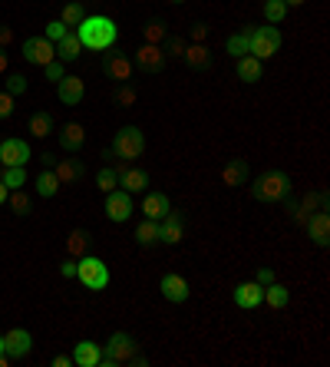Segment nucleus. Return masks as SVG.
Listing matches in <instances>:
<instances>
[{"mask_svg":"<svg viewBox=\"0 0 330 367\" xmlns=\"http://www.w3.org/2000/svg\"><path fill=\"white\" fill-rule=\"evenodd\" d=\"M159 291H162V298L172 301V305H182V301H189V281L182 278V275H175V271H169V275H162L159 281Z\"/></svg>","mask_w":330,"mask_h":367,"instance_id":"14","label":"nucleus"},{"mask_svg":"<svg viewBox=\"0 0 330 367\" xmlns=\"http://www.w3.org/2000/svg\"><path fill=\"white\" fill-rule=\"evenodd\" d=\"M169 4H175V7H179V4H182V0H169Z\"/></svg>","mask_w":330,"mask_h":367,"instance_id":"55","label":"nucleus"},{"mask_svg":"<svg viewBox=\"0 0 330 367\" xmlns=\"http://www.w3.org/2000/svg\"><path fill=\"white\" fill-rule=\"evenodd\" d=\"M83 7H79V4H66L63 7V13H60V20H63L66 27H79V23H83Z\"/></svg>","mask_w":330,"mask_h":367,"instance_id":"38","label":"nucleus"},{"mask_svg":"<svg viewBox=\"0 0 330 367\" xmlns=\"http://www.w3.org/2000/svg\"><path fill=\"white\" fill-rule=\"evenodd\" d=\"M86 143V129L79 123H66L63 129H60V146H63L66 153H79Z\"/></svg>","mask_w":330,"mask_h":367,"instance_id":"23","label":"nucleus"},{"mask_svg":"<svg viewBox=\"0 0 330 367\" xmlns=\"http://www.w3.org/2000/svg\"><path fill=\"white\" fill-rule=\"evenodd\" d=\"M136 242L139 245H155L159 242V222H155V219H142V222L136 225Z\"/></svg>","mask_w":330,"mask_h":367,"instance_id":"32","label":"nucleus"},{"mask_svg":"<svg viewBox=\"0 0 330 367\" xmlns=\"http://www.w3.org/2000/svg\"><path fill=\"white\" fill-rule=\"evenodd\" d=\"M0 182L7 185V189H23V185H27V169H23V165H4Z\"/></svg>","mask_w":330,"mask_h":367,"instance_id":"33","label":"nucleus"},{"mask_svg":"<svg viewBox=\"0 0 330 367\" xmlns=\"http://www.w3.org/2000/svg\"><path fill=\"white\" fill-rule=\"evenodd\" d=\"M30 351H33V338H30V331H23V328H10L7 334H4V354H7L10 361L27 358Z\"/></svg>","mask_w":330,"mask_h":367,"instance_id":"10","label":"nucleus"},{"mask_svg":"<svg viewBox=\"0 0 330 367\" xmlns=\"http://www.w3.org/2000/svg\"><path fill=\"white\" fill-rule=\"evenodd\" d=\"M185 40L182 37H165V57H185Z\"/></svg>","mask_w":330,"mask_h":367,"instance_id":"42","label":"nucleus"},{"mask_svg":"<svg viewBox=\"0 0 330 367\" xmlns=\"http://www.w3.org/2000/svg\"><path fill=\"white\" fill-rule=\"evenodd\" d=\"M182 239H185V219H182V212H175V209H169V212L159 219V242L165 245H179Z\"/></svg>","mask_w":330,"mask_h":367,"instance_id":"11","label":"nucleus"},{"mask_svg":"<svg viewBox=\"0 0 330 367\" xmlns=\"http://www.w3.org/2000/svg\"><path fill=\"white\" fill-rule=\"evenodd\" d=\"M142 33H145V43H162V40L169 37V30H165L162 20H149V23L142 27Z\"/></svg>","mask_w":330,"mask_h":367,"instance_id":"37","label":"nucleus"},{"mask_svg":"<svg viewBox=\"0 0 330 367\" xmlns=\"http://www.w3.org/2000/svg\"><path fill=\"white\" fill-rule=\"evenodd\" d=\"M57 97H60V103H63V106H79V103H83V97H86L83 77H66V73H63V80L57 83Z\"/></svg>","mask_w":330,"mask_h":367,"instance_id":"16","label":"nucleus"},{"mask_svg":"<svg viewBox=\"0 0 330 367\" xmlns=\"http://www.w3.org/2000/svg\"><path fill=\"white\" fill-rule=\"evenodd\" d=\"M231 298H235V305L241 311H255L264 301V285H258V281H241V285L231 291Z\"/></svg>","mask_w":330,"mask_h":367,"instance_id":"15","label":"nucleus"},{"mask_svg":"<svg viewBox=\"0 0 330 367\" xmlns=\"http://www.w3.org/2000/svg\"><path fill=\"white\" fill-rule=\"evenodd\" d=\"M136 351H139V344L132 341V334H126V331H116L113 338L103 344V358H99V367L129 364V361L136 358Z\"/></svg>","mask_w":330,"mask_h":367,"instance_id":"3","label":"nucleus"},{"mask_svg":"<svg viewBox=\"0 0 330 367\" xmlns=\"http://www.w3.org/2000/svg\"><path fill=\"white\" fill-rule=\"evenodd\" d=\"M99 358H103V348L96 341H79L73 348V364L76 367H99Z\"/></svg>","mask_w":330,"mask_h":367,"instance_id":"21","label":"nucleus"},{"mask_svg":"<svg viewBox=\"0 0 330 367\" xmlns=\"http://www.w3.org/2000/svg\"><path fill=\"white\" fill-rule=\"evenodd\" d=\"M287 195H291V175L281 169H268L251 185V199H258V202H287Z\"/></svg>","mask_w":330,"mask_h":367,"instance_id":"2","label":"nucleus"},{"mask_svg":"<svg viewBox=\"0 0 330 367\" xmlns=\"http://www.w3.org/2000/svg\"><path fill=\"white\" fill-rule=\"evenodd\" d=\"M37 192L43 195V199H53V195L60 192V179H57V172H53L50 165L37 175Z\"/></svg>","mask_w":330,"mask_h":367,"instance_id":"31","label":"nucleus"},{"mask_svg":"<svg viewBox=\"0 0 330 367\" xmlns=\"http://www.w3.org/2000/svg\"><path fill=\"white\" fill-rule=\"evenodd\" d=\"M7 93L10 97H23L27 93V77L23 73H7Z\"/></svg>","mask_w":330,"mask_h":367,"instance_id":"40","label":"nucleus"},{"mask_svg":"<svg viewBox=\"0 0 330 367\" xmlns=\"http://www.w3.org/2000/svg\"><path fill=\"white\" fill-rule=\"evenodd\" d=\"M7 70H10V53L0 50V73H7Z\"/></svg>","mask_w":330,"mask_h":367,"instance_id":"51","label":"nucleus"},{"mask_svg":"<svg viewBox=\"0 0 330 367\" xmlns=\"http://www.w3.org/2000/svg\"><path fill=\"white\" fill-rule=\"evenodd\" d=\"M317 209H327V192H307L301 202H287V212L294 215L297 225H307Z\"/></svg>","mask_w":330,"mask_h":367,"instance_id":"8","label":"nucleus"},{"mask_svg":"<svg viewBox=\"0 0 330 367\" xmlns=\"http://www.w3.org/2000/svg\"><path fill=\"white\" fill-rule=\"evenodd\" d=\"M116 103H119V106H136V89H132L129 83H119V89H116Z\"/></svg>","mask_w":330,"mask_h":367,"instance_id":"43","label":"nucleus"},{"mask_svg":"<svg viewBox=\"0 0 330 367\" xmlns=\"http://www.w3.org/2000/svg\"><path fill=\"white\" fill-rule=\"evenodd\" d=\"M86 248H89V232H83V229L70 232V239H66V251H70L73 258H79V255H86Z\"/></svg>","mask_w":330,"mask_h":367,"instance_id":"34","label":"nucleus"},{"mask_svg":"<svg viewBox=\"0 0 330 367\" xmlns=\"http://www.w3.org/2000/svg\"><path fill=\"white\" fill-rule=\"evenodd\" d=\"M27 133L37 136V139H47V136L53 133V116H50V113H33V116L27 119Z\"/></svg>","mask_w":330,"mask_h":367,"instance_id":"30","label":"nucleus"},{"mask_svg":"<svg viewBox=\"0 0 330 367\" xmlns=\"http://www.w3.org/2000/svg\"><path fill=\"white\" fill-rule=\"evenodd\" d=\"M7 195H10V189H7V185H4V182H0V205L7 202Z\"/></svg>","mask_w":330,"mask_h":367,"instance_id":"52","label":"nucleus"},{"mask_svg":"<svg viewBox=\"0 0 330 367\" xmlns=\"http://www.w3.org/2000/svg\"><path fill=\"white\" fill-rule=\"evenodd\" d=\"M185 63H189L192 70H208L211 67V53H208L205 43H192V47H185Z\"/></svg>","mask_w":330,"mask_h":367,"instance_id":"28","label":"nucleus"},{"mask_svg":"<svg viewBox=\"0 0 330 367\" xmlns=\"http://www.w3.org/2000/svg\"><path fill=\"white\" fill-rule=\"evenodd\" d=\"M0 354H4V334H0Z\"/></svg>","mask_w":330,"mask_h":367,"instance_id":"54","label":"nucleus"},{"mask_svg":"<svg viewBox=\"0 0 330 367\" xmlns=\"http://www.w3.org/2000/svg\"><path fill=\"white\" fill-rule=\"evenodd\" d=\"M76 278L83 281L89 291H103L109 285V268H106L103 258L96 255H79L76 258Z\"/></svg>","mask_w":330,"mask_h":367,"instance_id":"4","label":"nucleus"},{"mask_svg":"<svg viewBox=\"0 0 330 367\" xmlns=\"http://www.w3.org/2000/svg\"><path fill=\"white\" fill-rule=\"evenodd\" d=\"M13 43V30L10 27H0V50H7Z\"/></svg>","mask_w":330,"mask_h":367,"instance_id":"48","label":"nucleus"},{"mask_svg":"<svg viewBox=\"0 0 330 367\" xmlns=\"http://www.w3.org/2000/svg\"><path fill=\"white\" fill-rule=\"evenodd\" d=\"M116 179L126 192H145L149 189V172L145 169H136V165H126V169H116Z\"/></svg>","mask_w":330,"mask_h":367,"instance_id":"19","label":"nucleus"},{"mask_svg":"<svg viewBox=\"0 0 330 367\" xmlns=\"http://www.w3.org/2000/svg\"><path fill=\"white\" fill-rule=\"evenodd\" d=\"M53 172H57L60 185H73L83 179V163L79 159H53V165H50Z\"/></svg>","mask_w":330,"mask_h":367,"instance_id":"20","label":"nucleus"},{"mask_svg":"<svg viewBox=\"0 0 330 367\" xmlns=\"http://www.w3.org/2000/svg\"><path fill=\"white\" fill-rule=\"evenodd\" d=\"M287 301H291V291L284 288L281 281L264 285V301H261V305H268V308H274V311H281V308H287Z\"/></svg>","mask_w":330,"mask_h":367,"instance_id":"25","label":"nucleus"},{"mask_svg":"<svg viewBox=\"0 0 330 367\" xmlns=\"http://www.w3.org/2000/svg\"><path fill=\"white\" fill-rule=\"evenodd\" d=\"M7 202H10V209H13L17 215H30V209H33V205H30V195L23 192V189H10Z\"/></svg>","mask_w":330,"mask_h":367,"instance_id":"36","label":"nucleus"},{"mask_svg":"<svg viewBox=\"0 0 330 367\" xmlns=\"http://www.w3.org/2000/svg\"><path fill=\"white\" fill-rule=\"evenodd\" d=\"M132 199L126 189H113V192H106V215H109V222H129L132 219Z\"/></svg>","mask_w":330,"mask_h":367,"instance_id":"9","label":"nucleus"},{"mask_svg":"<svg viewBox=\"0 0 330 367\" xmlns=\"http://www.w3.org/2000/svg\"><path fill=\"white\" fill-rule=\"evenodd\" d=\"M281 50V30L277 27H251V43H248V53L255 60H271L274 53Z\"/></svg>","mask_w":330,"mask_h":367,"instance_id":"6","label":"nucleus"},{"mask_svg":"<svg viewBox=\"0 0 330 367\" xmlns=\"http://www.w3.org/2000/svg\"><path fill=\"white\" fill-rule=\"evenodd\" d=\"M205 37H208V23H195V27H192V40H195V43H205Z\"/></svg>","mask_w":330,"mask_h":367,"instance_id":"47","label":"nucleus"},{"mask_svg":"<svg viewBox=\"0 0 330 367\" xmlns=\"http://www.w3.org/2000/svg\"><path fill=\"white\" fill-rule=\"evenodd\" d=\"M287 4H284V0H264V20H268V23H281L284 17H287Z\"/></svg>","mask_w":330,"mask_h":367,"instance_id":"35","label":"nucleus"},{"mask_svg":"<svg viewBox=\"0 0 330 367\" xmlns=\"http://www.w3.org/2000/svg\"><path fill=\"white\" fill-rule=\"evenodd\" d=\"M169 209H172V202H169V195L165 192H149L145 199H142V212H145V219H155V222H159Z\"/></svg>","mask_w":330,"mask_h":367,"instance_id":"24","label":"nucleus"},{"mask_svg":"<svg viewBox=\"0 0 330 367\" xmlns=\"http://www.w3.org/2000/svg\"><path fill=\"white\" fill-rule=\"evenodd\" d=\"M307 229V239H311L317 248H327V242H330V215H327V209H317V212L311 215V222L304 225Z\"/></svg>","mask_w":330,"mask_h":367,"instance_id":"17","label":"nucleus"},{"mask_svg":"<svg viewBox=\"0 0 330 367\" xmlns=\"http://www.w3.org/2000/svg\"><path fill=\"white\" fill-rule=\"evenodd\" d=\"M10 116H13V97L4 89L0 93V119H10Z\"/></svg>","mask_w":330,"mask_h":367,"instance_id":"44","label":"nucleus"},{"mask_svg":"<svg viewBox=\"0 0 330 367\" xmlns=\"http://www.w3.org/2000/svg\"><path fill=\"white\" fill-rule=\"evenodd\" d=\"M258 285H271V281H274V271L271 268H258Z\"/></svg>","mask_w":330,"mask_h":367,"instance_id":"49","label":"nucleus"},{"mask_svg":"<svg viewBox=\"0 0 330 367\" xmlns=\"http://www.w3.org/2000/svg\"><path fill=\"white\" fill-rule=\"evenodd\" d=\"M136 67L145 70V73H159L165 67V50L159 43H145V47L136 50Z\"/></svg>","mask_w":330,"mask_h":367,"instance_id":"18","label":"nucleus"},{"mask_svg":"<svg viewBox=\"0 0 330 367\" xmlns=\"http://www.w3.org/2000/svg\"><path fill=\"white\" fill-rule=\"evenodd\" d=\"M142 153H145V133H142L139 126H123L113 136V155L129 163V159H139Z\"/></svg>","mask_w":330,"mask_h":367,"instance_id":"5","label":"nucleus"},{"mask_svg":"<svg viewBox=\"0 0 330 367\" xmlns=\"http://www.w3.org/2000/svg\"><path fill=\"white\" fill-rule=\"evenodd\" d=\"M76 37L89 50H109L119 37V30L109 17H83V23L76 27Z\"/></svg>","mask_w":330,"mask_h":367,"instance_id":"1","label":"nucleus"},{"mask_svg":"<svg viewBox=\"0 0 330 367\" xmlns=\"http://www.w3.org/2000/svg\"><path fill=\"white\" fill-rule=\"evenodd\" d=\"M20 57L27 60V63H33V67H47V63L57 60V47L47 37H27L23 47H20Z\"/></svg>","mask_w":330,"mask_h":367,"instance_id":"7","label":"nucleus"},{"mask_svg":"<svg viewBox=\"0 0 330 367\" xmlns=\"http://www.w3.org/2000/svg\"><path fill=\"white\" fill-rule=\"evenodd\" d=\"M264 73V63L261 60H255L251 53H245V57H238V80L241 83H258Z\"/></svg>","mask_w":330,"mask_h":367,"instance_id":"26","label":"nucleus"},{"mask_svg":"<svg viewBox=\"0 0 330 367\" xmlns=\"http://www.w3.org/2000/svg\"><path fill=\"white\" fill-rule=\"evenodd\" d=\"M53 367H73V354H57V358H53Z\"/></svg>","mask_w":330,"mask_h":367,"instance_id":"50","label":"nucleus"},{"mask_svg":"<svg viewBox=\"0 0 330 367\" xmlns=\"http://www.w3.org/2000/svg\"><path fill=\"white\" fill-rule=\"evenodd\" d=\"M221 182L231 185V189H235V185H245L248 182V163L245 159H231V163L221 169Z\"/></svg>","mask_w":330,"mask_h":367,"instance_id":"27","label":"nucleus"},{"mask_svg":"<svg viewBox=\"0 0 330 367\" xmlns=\"http://www.w3.org/2000/svg\"><path fill=\"white\" fill-rule=\"evenodd\" d=\"M47 80L50 83H60V80H63V63H60V60H53V63H47Z\"/></svg>","mask_w":330,"mask_h":367,"instance_id":"45","label":"nucleus"},{"mask_svg":"<svg viewBox=\"0 0 330 367\" xmlns=\"http://www.w3.org/2000/svg\"><path fill=\"white\" fill-rule=\"evenodd\" d=\"M30 163V143L23 139H0V165H27Z\"/></svg>","mask_w":330,"mask_h":367,"instance_id":"13","label":"nucleus"},{"mask_svg":"<svg viewBox=\"0 0 330 367\" xmlns=\"http://www.w3.org/2000/svg\"><path fill=\"white\" fill-rule=\"evenodd\" d=\"M60 275H63V278H76V258L73 255L60 261Z\"/></svg>","mask_w":330,"mask_h":367,"instance_id":"46","label":"nucleus"},{"mask_svg":"<svg viewBox=\"0 0 330 367\" xmlns=\"http://www.w3.org/2000/svg\"><path fill=\"white\" fill-rule=\"evenodd\" d=\"M53 47H57V60H60V63H76V60L83 57V43H79V37H76L73 30H70L60 43H53Z\"/></svg>","mask_w":330,"mask_h":367,"instance_id":"22","label":"nucleus"},{"mask_svg":"<svg viewBox=\"0 0 330 367\" xmlns=\"http://www.w3.org/2000/svg\"><path fill=\"white\" fill-rule=\"evenodd\" d=\"M66 33H70V27H66L63 20H53V23H47V33H43V37H47L50 43H60Z\"/></svg>","mask_w":330,"mask_h":367,"instance_id":"41","label":"nucleus"},{"mask_svg":"<svg viewBox=\"0 0 330 367\" xmlns=\"http://www.w3.org/2000/svg\"><path fill=\"white\" fill-rule=\"evenodd\" d=\"M116 185H119L116 169H99V175H96V189H99V192H113Z\"/></svg>","mask_w":330,"mask_h":367,"instance_id":"39","label":"nucleus"},{"mask_svg":"<svg viewBox=\"0 0 330 367\" xmlns=\"http://www.w3.org/2000/svg\"><path fill=\"white\" fill-rule=\"evenodd\" d=\"M284 4H287V7H304L307 0H284Z\"/></svg>","mask_w":330,"mask_h":367,"instance_id":"53","label":"nucleus"},{"mask_svg":"<svg viewBox=\"0 0 330 367\" xmlns=\"http://www.w3.org/2000/svg\"><path fill=\"white\" fill-rule=\"evenodd\" d=\"M248 43H251V27H241L238 33H231V37L225 40V50L238 60V57H245L248 53Z\"/></svg>","mask_w":330,"mask_h":367,"instance_id":"29","label":"nucleus"},{"mask_svg":"<svg viewBox=\"0 0 330 367\" xmlns=\"http://www.w3.org/2000/svg\"><path fill=\"white\" fill-rule=\"evenodd\" d=\"M132 70H136V63H132L126 53H106L103 57V73L109 80H116V83H129L132 80Z\"/></svg>","mask_w":330,"mask_h":367,"instance_id":"12","label":"nucleus"}]
</instances>
